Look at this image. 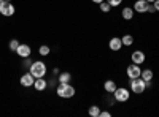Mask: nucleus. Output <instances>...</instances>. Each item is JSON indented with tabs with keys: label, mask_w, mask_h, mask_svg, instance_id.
Listing matches in <instances>:
<instances>
[{
	"label": "nucleus",
	"mask_w": 159,
	"mask_h": 117,
	"mask_svg": "<svg viewBox=\"0 0 159 117\" xmlns=\"http://www.w3.org/2000/svg\"><path fill=\"white\" fill-rule=\"evenodd\" d=\"M145 54H143V51H134V52L130 54V60L132 63H137V65H142L145 62Z\"/></svg>",
	"instance_id": "obj_9"
},
{
	"label": "nucleus",
	"mask_w": 159,
	"mask_h": 117,
	"mask_svg": "<svg viewBox=\"0 0 159 117\" xmlns=\"http://www.w3.org/2000/svg\"><path fill=\"white\" fill-rule=\"evenodd\" d=\"M153 6H154L156 11H159V0H154V2H153Z\"/></svg>",
	"instance_id": "obj_26"
},
{
	"label": "nucleus",
	"mask_w": 159,
	"mask_h": 117,
	"mask_svg": "<svg viewBox=\"0 0 159 117\" xmlns=\"http://www.w3.org/2000/svg\"><path fill=\"white\" fill-rule=\"evenodd\" d=\"M5 2H11V0H5Z\"/></svg>",
	"instance_id": "obj_31"
},
{
	"label": "nucleus",
	"mask_w": 159,
	"mask_h": 117,
	"mask_svg": "<svg viewBox=\"0 0 159 117\" xmlns=\"http://www.w3.org/2000/svg\"><path fill=\"white\" fill-rule=\"evenodd\" d=\"M56 84H59V82H57V81H54V79H52V81H49V82H48V87H54Z\"/></svg>",
	"instance_id": "obj_27"
},
{
	"label": "nucleus",
	"mask_w": 159,
	"mask_h": 117,
	"mask_svg": "<svg viewBox=\"0 0 159 117\" xmlns=\"http://www.w3.org/2000/svg\"><path fill=\"white\" fill-rule=\"evenodd\" d=\"M153 71L151 70H143L142 71V77H143V81H153Z\"/></svg>",
	"instance_id": "obj_18"
},
{
	"label": "nucleus",
	"mask_w": 159,
	"mask_h": 117,
	"mask_svg": "<svg viewBox=\"0 0 159 117\" xmlns=\"http://www.w3.org/2000/svg\"><path fill=\"white\" fill-rule=\"evenodd\" d=\"M16 13V8H15V5H13L11 2H3L0 3V15H3V16H7V18H10V16H13Z\"/></svg>",
	"instance_id": "obj_5"
},
{
	"label": "nucleus",
	"mask_w": 159,
	"mask_h": 117,
	"mask_svg": "<svg viewBox=\"0 0 159 117\" xmlns=\"http://www.w3.org/2000/svg\"><path fill=\"white\" fill-rule=\"evenodd\" d=\"M56 94L61 97V98H72L75 95V87L70 86V82H65V84H57L56 87Z\"/></svg>",
	"instance_id": "obj_1"
},
{
	"label": "nucleus",
	"mask_w": 159,
	"mask_h": 117,
	"mask_svg": "<svg viewBox=\"0 0 159 117\" xmlns=\"http://www.w3.org/2000/svg\"><path fill=\"white\" fill-rule=\"evenodd\" d=\"M99 6H100V11H103V13H110L111 11V5L107 2V0H103L102 3H99Z\"/></svg>",
	"instance_id": "obj_19"
},
{
	"label": "nucleus",
	"mask_w": 159,
	"mask_h": 117,
	"mask_svg": "<svg viewBox=\"0 0 159 117\" xmlns=\"http://www.w3.org/2000/svg\"><path fill=\"white\" fill-rule=\"evenodd\" d=\"M16 54L21 57V59H25V57H30L32 54V49L29 44H19V48L16 49Z\"/></svg>",
	"instance_id": "obj_8"
},
{
	"label": "nucleus",
	"mask_w": 159,
	"mask_h": 117,
	"mask_svg": "<svg viewBox=\"0 0 159 117\" xmlns=\"http://www.w3.org/2000/svg\"><path fill=\"white\" fill-rule=\"evenodd\" d=\"M121 16H123V19L130 21L132 18H134V8H130V6L123 8V11H121Z\"/></svg>",
	"instance_id": "obj_13"
},
{
	"label": "nucleus",
	"mask_w": 159,
	"mask_h": 117,
	"mask_svg": "<svg viewBox=\"0 0 159 117\" xmlns=\"http://www.w3.org/2000/svg\"><path fill=\"white\" fill-rule=\"evenodd\" d=\"M49 52H51V49H49V46H46V44H43V46L38 48V54H40V56H49Z\"/></svg>",
	"instance_id": "obj_20"
},
{
	"label": "nucleus",
	"mask_w": 159,
	"mask_h": 117,
	"mask_svg": "<svg viewBox=\"0 0 159 117\" xmlns=\"http://www.w3.org/2000/svg\"><path fill=\"white\" fill-rule=\"evenodd\" d=\"M147 13H156V10H154L153 3H150V5H148V11H147Z\"/></svg>",
	"instance_id": "obj_25"
},
{
	"label": "nucleus",
	"mask_w": 159,
	"mask_h": 117,
	"mask_svg": "<svg viewBox=\"0 0 159 117\" xmlns=\"http://www.w3.org/2000/svg\"><path fill=\"white\" fill-rule=\"evenodd\" d=\"M111 114L108 111H100V117H110Z\"/></svg>",
	"instance_id": "obj_24"
},
{
	"label": "nucleus",
	"mask_w": 159,
	"mask_h": 117,
	"mask_svg": "<svg viewBox=\"0 0 159 117\" xmlns=\"http://www.w3.org/2000/svg\"><path fill=\"white\" fill-rule=\"evenodd\" d=\"M52 74H59V68H52Z\"/></svg>",
	"instance_id": "obj_28"
},
{
	"label": "nucleus",
	"mask_w": 159,
	"mask_h": 117,
	"mask_svg": "<svg viewBox=\"0 0 159 117\" xmlns=\"http://www.w3.org/2000/svg\"><path fill=\"white\" fill-rule=\"evenodd\" d=\"M145 89H147V84H145L143 81V77H135V79H130V90H132V94H143L145 92Z\"/></svg>",
	"instance_id": "obj_3"
},
{
	"label": "nucleus",
	"mask_w": 159,
	"mask_h": 117,
	"mask_svg": "<svg viewBox=\"0 0 159 117\" xmlns=\"http://www.w3.org/2000/svg\"><path fill=\"white\" fill-rule=\"evenodd\" d=\"M2 2H3V0H0V3H2Z\"/></svg>",
	"instance_id": "obj_32"
},
{
	"label": "nucleus",
	"mask_w": 159,
	"mask_h": 117,
	"mask_svg": "<svg viewBox=\"0 0 159 117\" xmlns=\"http://www.w3.org/2000/svg\"><path fill=\"white\" fill-rule=\"evenodd\" d=\"M103 89H105V92H108V94H113L115 90H116V82L108 79V81H105L103 82Z\"/></svg>",
	"instance_id": "obj_15"
},
{
	"label": "nucleus",
	"mask_w": 159,
	"mask_h": 117,
	"mask_svg": "<svg viewBox=\"0 0 159 117\" xmlns=\"http://www.w3.org/2000/svg\"><path fill=\"white\" fill-rule=\"evenodd\" d=\"M34 87L37 92H43V90L48 89V81L45 79V77H37L35 82H34Z\"/></svg>",
	"instance_id": "obj_11"
},
{
	"label": "nucleus",
	"mask_w": 159,
	"mask_h": 117,
	"mask_svg": "<svg viewBox=\"0 0 159 117\" xmlns=\"http://www.w3.org/2000/svg\"><path fill=\"white\" fill-rule=\"evenodd\" d=\"M32 63H34V60H32L30 57H25V59H24V62H22L24 68H30V67H32Z\"/></svg>",
	"instance_id": "obj_22"
},
{
	"label": "nucleus",
	"mask_w": 159,
	"mask_h": 117,
	"mask_svg": "<svg viewBox=\"0 0 159 117\" xmlns=\"http://www.w3.org/2000/svg\"><path fill=\"white\" fill-rule=\"evenodd\" d=\"M92 2H94V3H102L103 0H92Z\"/></svg>",
	"instance_id": "obj_29"
},
{
	"label": "nucleus",
	"mask_w": 159,
	"mask_h": 117,
	"mask_svg": "<svg viewBox=\"0 0 159 117\" xmlns=\"http://www.w3.org/2000/svg\"><path fill=\"white\" fill-rule=\"evenodd\" d=\"M88 114L92 115V117H99V115H100V108L96 106V105H92V106L88 109Z\"/></svg>",
	"instance_id": "obj_17"
},
{
	"label": "nucleus",
	"mask_w": 159,
	"mask_h": 117,
	"mask_svg": "<svg viewBox=\"0 0 159 117\" xmlns=\"http://www.w3.org/2000/svg\"><path fill=\"white\" fill-rule=\"evenodd\" d=\"M108 46H110V49H111V51H115V52L121 51V48H123V41H121V38L113 36L111 40H110V43H108Z\"/></svg>",
	"instance_id": "obj_12"
},
{
	"label": "nucleus",
	"mask_w": 159,
	"mask_h": 117,
	"mask_svg": "<svg viewBox=\"0 0 159 117\" xmlns=\"http://www.w3.org/2000/svg\"><path fill=\"white\" fill-rule=\"evenodd\" d=\"M147 2H148V3H153V2H154V0H147Z\"/></svg>",
	"instance_id": "obj_30"
},
{
	"label": "nucleus",
	"mask_w": 159,
	"mask_h": 117,
	"mask_svg": "<svg viewBox=\"0 0 159 117\" xmlns=\"http://www.w3.org/2000/svg\"><path fill=\"white\" fill-rule=\"evenodd\" d=\"M113 97L116 101L119 103H126L129 98H130V92L126 89V87H116V90L113 92Z\"/></svg>",
	"instance_id": "obj_4"
},
{
	"label": "nucleus",
	"mask_w": 159,
	"mask_h": 117,
	"mask_svg": "<svg viewBox=\"0 0 159 117\" xmlns=\"http://www.w3.org/2000/svg\"><path fill=\"white\" fill-rule=\"evenodd\" d=\"M70 79H72V74H70L69 71H62V73H59V76H57V82H61V84L70 82Z\"/></svg>",
	"instance_id": "obj_14"
},
{
	"label": "nucleus",
	"mask_w": 159,
	"mask_h": 117,
	"mask_svg": "<svg viewBox=\"0 0 159 117\" xmlns=\"http://www.w3.org/2000/svg\"><path fill=\"white\" fill-rule=\"evenodd\" d=\"M107 2H108V3L111 5V8H113V6H118V5H121V3H123V0H107Z\"/></svg>",
	"instance_id": "obj_23"
},
{
	"label": "nucleus",
	"mask_w": 159,
	"mask_h": 117,
	"mask_svg": "<svg viewBox=\"0 0 159 117\" xmlns=\"http://www.w3.org/2000/svg\"><path fill=\"white\" fill-rule=\"evenodd\" d=\"M19 44H21V43H19L18 40H11V41H10V44H8V48H10L11 52H16V49L19 48Z\"/></svg>",
	"instance_id": "obj_21"
},
{
	"label": "nucleus",
	"mask_w": 159,
	"mask_h": 117,
	"mask_svg": "<svg viewBox=\"0 0 159 117\" xmlns=\"http://www.w3.org/2000/svg\"><path fill=\"white\" fill-rule=\"evenodd\" d=\"M19 82H21V86H22V87H32V86H34V82H35V77H34V76H32V73L29 71V73H25V74H22V76H21Z\"/></svg>",
	"instance_id": "obj_7"
},
{
	"label": "nucleus",
	"mask_w": 159,
	"mask_h": 117,
	"mask_svg": "<svg viewBox=\"0 0 159 117\" xmlns=\"http://www.w3.org/2000/svg\"><path fill=\"white\" fill-rule=\"evenodd\" d=\"M126 73H127L129 79H135V77L142 76V68H140V65H137V63H130L127 67V70H126Z\"/></svg>",
	"instance_id": "obj_6"
},
{
	"label": "nucleus",
	"mask_w": 159,
	"mask_h": 117,
	"mask_svg": "<svg viewBox=\"0 0 159 117\" xmlns=\"http://www.w3.org/2000/svg\"><path fill=\"white\" fill-rule=\"evenodd\" d=\"M29 71L32 73V76L37 79V77H45L48 70H46V65H45L42 60H37V62L32 63V67L29 68Z\"/></svg>",
	"instance_id": "obj_2"
},
{
	"label": "nucleus",
	"mask_w": 159,
	"mask_h": 117,
	"mask_svg": "<svg viewBox=\"0 0 159 117\" xmlns=\"http://www.w3.org/2000/svg\"><path fill=\"white\" fill-rule=\"evenodd\" d=\"M148 2H147V0H137V2L134 3V11H137V13H142V15H143V13H147L148 11Z\"/></svg>",
	"instance_id": "obj_10"
},
{
	"label": "nucleus",
	"mask_w": 159,
	"mask_h": 117,
	"mask_svg": "<svg viewBox=\"0 0 159 117\" xmlns=\"http://www.w3.org/2000/svg\"><path fill=\"white\" fill-rule=\"evenodd\" d=\"M121 41H123V46H132L134 44V36L132 35H124L121 38Z\"/></svg>",
	"instance_id": "obj_16"
}]
</instances>
